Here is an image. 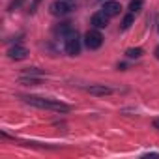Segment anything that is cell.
<instances>
[{
  "instance_id": "cell-3",
  "label": "cell",
  "mask_w": 159,
  "mask_h": 159,
  "mask_svg": "<svg viewBox=\"0 0 159 159\" xmlns=\"http://www.w3.org/2000/svg\"><path fill=\"white\" fill-rule=\"evenodd\" d=\"M84 43H86V47L88 49H99L101 47V43H103V36L99 34V30L96 28V30H88L86 32V36H84Z\"/></svg>"
},
{
  "instance_id": "cell-1",
  "label": "cell",
  "mask_w": 159,
  "mask_h": 159,
  "mask_svg": "<svg viewBox=\"0 0 159 159\" xmlns=\"http://www.w3.org/2000/svg\"><path fill=\"white\" fill-rule=\"evenodd\" d=\"M28 105H34L38 109H49V111H58V112H67L69 105H64L60 101L54 99H45V98H38V96H25L23 98Z\"/></svg>"
},
{
  "instance_id": "cell-6",
  "label": "cell",
  "mask_w": 159,
  "mask_h": 159,
  "mask_svg": "<svg viewBox=\"0 0 159 159\" xmlns=\"http://www.w3.org/2000/svg\"><path fill=\"white\" fill-rule=\"evenodd\" d=\"M26 54H28V51H26L25 47H21V45H15V47H11V49L8 51V56H10L11 60H25Z\"/></svg>"
},
{
  "instance_id": "cell-10",
  "label": "cell",
  "mask_w": 159,
  "mask_h": 159,
  "mask_svg": "<svg viewBox=\"0 0 159 159\" xmlns=\"http://www.w3.org/2000/svg\"><path fill=\"white\" fill-rule=\"evenodd\" d=\"M140 8H142V0H131L129 2V11L131 13H139Z\"/></svg>"
},
{
  "instance_id": "cell-15",
  "label": "cell",
  "mask_w": 159,
  "mask_h": 159,
  "mask_svg": "<svg viewBox=\"0 0 159 159\" xmlns=\"http://www.w3.org/2000/svg\"><path fill=\"white\" fill-rule=\"evenodd\" d=\"M23 4V0H13V2L10 4V10H15V8H19Z\"/></svg>"
},
{
  "instance_id": "cell-17",
  "label": "cell",
  "mask_w": 159,
  "mask_h": 159,
  "mask_svg": "<svg viewBox=\"0 0 159 159\" xmlns=\"http://www.w3.org/2000/svg\"><path fill=\"white\" fill-rule=\"evenodd\" d=\"M153 127H157V129H159V118H157V120H153Z\"/></svg>"
},
{
  "instance_id": "cell-12",
  "label": "cell",
  "mask_w": 159,
  "mask_h": 159,
  "mask_svg": "<svg viewBox=\"0 0 159 159\" xmlns=\"http://www.w3.org/2000/svg\"><path fill=\"white\" fill-rule=\"evenodd\" d=\"M54 32H56V34H69V32H71V25H69V23H62L60 26L54 28Z\"/></svg>"
},
{
  "instance_id": "cell-5",
  "label": "cell",
  "mask_w": 159,
  "mask_h": 159,
  "mask_svg": "<svg viewBox=\"0 0 159 159\" xmlns=\"http://www.w3.org/2000/svg\"><path fill=\"white\" fill-rule=\"evenodd\" d=\"M92 25H94V28H107V25H109V15H107L105 11L94 13V15H92Z\"/></svg>"
},
{
  "instance_id": "cell-4",
  "label": "cell",
  "mask_w": 159,
  "mask_h": 159,
  "mask_svg": "<svg viewBox=\"0 0 159 159\" xmlns=\"http://www.w3.org/2000/svg\"><path fill=\"white\" fill-rule=\"evenodd\" d=\"M49 11H51V15H54V17H62V15H66V13L69 11V4L66 2V0H56V2H52V4L49 6Z\"/></svg>"
},
{
  "instance_id": "cell-13",
  "label": "cell",
  "mask_w": 159,
  "mask_h": 159,
  "mask_svg": "<svg viewBox=\"0 0 159 159\" xmlns=\"http://www.w3.org/2000/svg\"><path fill=\"white\" fill-rule=\"evenodd\" d=\"M131 25H133V13L129 11V15H125V17H124V21H122V28H124V30H127Z\"/></svg>"
},
{
  "instance_id": "cell-14",
  "label": "cell",
  "mask_w": 159,
  "mask_h": 159,
  "mask_svg": "<svg viewBox=\"0 0 159 159\" xmlns=\"http://www.w3.org/2000/svg\"><path fill=\"white\" fill-rule=\"evenodd\" d=\"M25 75H41V71L38 67H26L25 69Z\"/></svg>"
},
{
  "instance_id": "cell-16",
  "label": "cell",
  "mask_w": 159,
  "mask_h": 159,
  "mask_svg": "<svg viewBox=\"0 0 159 159\" xmlns=\"http://www.w3.org/2000/svg\"><path fill=\"white\" fill-rule=\"evenodd\" d=\"M153 54H155V58L159 60V47H155V52H153Z\"/></svg>"
},
{
  "instance_id": "cell-7",
  "label": "cell",
  "mask_w": 159,
  "mask_h": 159,
  "mask_svg": "<svg viewBox=\"0 0 159 159\" xmlns=\"http://www.w3.org/2000/svg\"><path fill=\"white\" fill-rule=\"evenodd\" d=\"M86 92L92 96H109V94H112V88H109L105 84H94V86H88Z\"/></svg>"
},
{
  "instance_id": "cell-11",
  "label": "cell",
  "mask_w": 159,
  "mask_h": 159,
  "mask_svg": "<svg viewBox=\"0 0 159 159\" xmlns=\"http://www.w3.org/2000/svg\"><path fill=\"white\" fill-rule=\"evenodd\" d=\"M19 83H21V84H25V86H36V84H39L38 79H32L30 75H28V77H23Z\"/></svg>"
},
{
  "instance_id": "cell-8",
  "label": "cell",
  "mask_w": 159,
  "mask_h": 159,
  "mask_svg": "<svg viewBox=\"0 0 159 159\" xmlns=\"http://www.w3.org/2000/svg\"><path fill=\"white\" fill-rule=\"evenodd\" d=\"M120 10H122L120 2H114V0H107V2H105V6H103V11H105L109 17H114V15H118V13H120Z\"/></svg>"
},
{
  "instance_id": "cell-9",
  "label": "cell",
  "mask_w": 159,
  "mask_h": 159,
  "mask_svg": "<svg viewBox=\"0 0 159 159\" xmlns=\"http://www.w3.org/2000/svg\"><path fill=\"white\" fill-rule=\"evenodd\" d=\"M125 54H127V58H140L142 56V49L140 47H131V49L125 51Z\"/></svg>"
},
{
  "instance_id": "cell-2",
  "label": "cell",
  "mask_w": 159,
  "mask_h": 159,
  "mask_svg": "<svg viewBox=\"0 0 159 159\" xmlns=\"http://www.w3.org/2000/svg\"><path fill=\"white\" fill-rule=\"evenodd\" d=\"M66 52L71 56L81 52V39H79L77 32H73V30L69 34H66Z\"/></svg>"
}]
</instances>
